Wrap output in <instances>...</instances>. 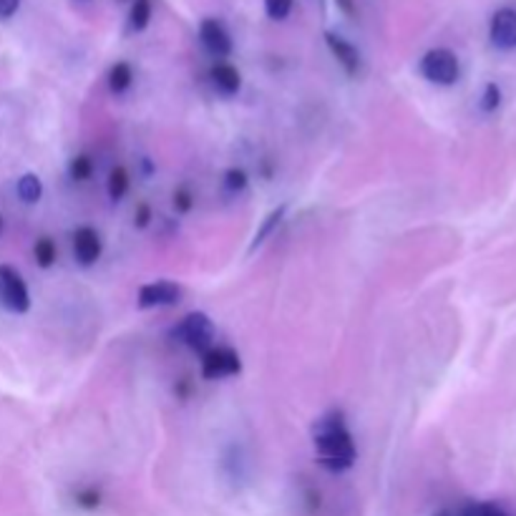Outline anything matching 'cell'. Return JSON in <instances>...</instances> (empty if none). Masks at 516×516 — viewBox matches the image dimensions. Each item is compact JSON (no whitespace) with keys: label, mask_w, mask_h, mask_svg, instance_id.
Segmentation results:
<instances>
[{"label":"cell","mask_w":516,"mask_h":516,"mask_svg":"<svg viewBox=\"0 0 516 516\" xmlns=\"http://www.w3.org/2000/svg\"><path fill=\"white\" fill-rule=\"evenodd\" d=\"M458 58L449 49H431L420 58V76L426 81L438 83V86H453L458 81Z\"/></svg>","instance_id":"3957f363"},{"label":"cell","mask_w":516,"mask_h":516,"mask_svg":"<svg viewBox=\"0 0 516 516\" xmlns=\"http://www.w3.org/2000/svg\"><path fill=\"white\" fill-rule=\"evenodd\" d=\"M33 258L38 262V267H43V270H49L56 265V259H58V250H56V243L50 240V237H38L35 244H33Z\"/></svg>","instance_id":"2e32d148"},{"label":"cell","mask_w":516,"mask_h":516,"mask_svg":"<svg viewBox=\"0 0 516 516\" xmlns=\"http://www.w3.org/2000/svg\"><path fill=\"white\" fill-rule=\"evenodd\" d=\"M199 38H202V46L210 50L212 56H217V58H225V56L232 53V35L227 33V28L217 18H204L202 20Z\"/></svg>","instance_id":"ba28073f"},{"label":"cell","mask_w":516,"mask_h":516,"mask_svg":"<svg viewBox=\"0 0 516 516\" xmlns=\"http://www.w3.org/2000/svg\"><path fill=\"white\" fill-rule=\"evenodd\" d=\"M292 3L295 0H265V11H267V16L273 18V20H285V18L290 16Z\"/></svg>","instance_id":"603a6c76"},{"label":"cell","mask_w":516,"mask_h":516,"mask_svg":"<svg viewBox=\"0 0 516 516\" xmlns=\"http://www.w3.org/2000/svg\"><path fill=\"white\" fill-rule=\"evenodd\" d=\"M285 214H288V204H280V207H274V210L267 212V217L262 219V225H259V229L255 232V240H252V247H250V250H258V247H262V244L267 243L274 232H277V227L282 225Z\"/></svg>","instance_id":"7c38bea8"},{"label":"cell","mask_w":516,"mask_h":516,"mask_svg":"<svg viewBox=\"0 0 516 516\" xmlns=\"http://www.w3.org/2000/svg\"><path fill=\"white\" fill-rule=\"evenodd\" d=\"M247 184H250V177H247V172H244L243 166H232V169L225 172V187L232 194L243 192Z\"/></svg>","instance_id":"ffe728a7"},{"label":"cell","mask_w":516,"mask_h":516,"mask_svg":"<svg viewBox=\"0 0 516 516\" xmlns=\"http://www.w3.org/2000/svg\"><path fill=\"white\" fill-rule=\"evenodd\" d=\"M458 516H514V514H509L504 506L494 504V501H474V504L464 506V509L458 512Z\"/></svg>","instance_id":"ac0fdd59"},{"label":"cell","mask_w":516,"mask_h":516,"mask_svg":"<svg viewBox=\"0 0 516 516\" xmlns=\"http://www.w3.org/2000/svg\"><path fill=\"white\" fill-rule=\"evenodd\" d=\"M151 219H154V212H151V204H136V210H134V227L136 229H146V227L151 225Z\"/></svg>","instance_id":"d4e9b609"},{"label":"cell","mask_w":516,"mask_h":516,"mask_svg":"<svg viewBox=\"0 0 516 516\" xmlns=\"http://www.w3.org/2000/svg\"><path fill=\"white\" fill-rule=\"evenodd\" d=\"M0 235H3V214H0Z\"/></svg>","instance_id":"f546056e"},{"label":"cell","mask_w":516,"mask_h":516,"mask_svg":"<svg viewBox=\"0 0 516 516\" xmlns=\"http://www.w3.org/2000/svg\"><path fill=\"white\" fill-rule=\"evenodd\" d=\"M68 177L73 181H89L94 177V159L89 154H79L68 164Z\"/></svg>","instance_id":"d6986e66"},{"label":"cell","mask_w":516,"mask_h":516,"mask_svg":"<svg viewBox=\"0 0 516 516\" xmlns=\"http://www.w3.org/2000/svg\"><path fill=\"white\" fill-rule=\"evenodd\" d=\"M151 20V0H134L129 11V28L134 33H142Z\"/></svg>","instance_id":"e0dca14e"},{"label":"cell","mask_w":516,"mask_h":516,"mask_svg":"<svg viewBox=\"0 0 516 516\" xmlns=\"http://www.w3.org/2000/svg\"><path fill=\"white\" fill-rule=\"evenodd\" d=\"M169 338L174 343H184L194 353L204 355L210 348H214V323L207 312L194 310L169 330Z\"/></svg>","instance_id":"7a4b0ae2"},{"label":"cell","mask_w":516,"mask_h":516,"mask_svg":"<svg viewBox=\"0 0 516 516\" xmlns=\"http://www.w3.org/2000/svg\"><path fill=\"white\" fill-rule=\"evenodd\" d=\"M338 8L345 13L348 18H355V0H335Z\"/></svg>","instance_id":"4316f807"},{"label":"cell","mask_w":516,"mask_h":516,"mask_svg":"<svg viewBox=\"0 0 516 516\" xmlns=\"http://www.w3.org/2000/svg\"><path fill=\"white\" fill-rule=\"evenodd\" d=\"M16 192L18 196H20V202H26V204H38L41 196H43V181H41L38 174H23V177L18 179Z\"/></svg>","instance_id":"9a60e30c"},{"label":"cell","mask_w":516,"mask_h":516,"mask_svg":"<svg viewBox=\"0 0 516 516\" xmlns=\"http://www.w3.org/2000/svg\"><path fill=\"white\" fill-rule=\"evenodd\" d=\"M202 378L204 381H222L243 373V358L229 345H214L202 355Z\"/></svg>","instance_id":"277c9868"},{"label":"cell","mask_w":516,"mask_h":516,"mask_svg":"<svg viewBox=\"0 0 516 516\" xmlns=\"http://www.w3.org/2000/svg\"><path fill=\"white\" fill-rule=\"evenodd\" d=\"M434 516H451V512H446V509H443V512H438V514H434Z\"/></svg>","instance_id":"f1b7e54d"},{"label":"cell","mask_w":516,"mask_h":516,"mask_svg":"<svg viewBox=\"0 0 516 516\" xmlns=\"http://www.w3.org/2000/svg\"><path fill=\"white\" fill-rule=\"evenodd\" d=\"M312 443L318 453V464L330 474H343L353 468L358 451H355L353 434L345 426L343 411H330L312 426Z\"/></svg>","instance_id":"6da1fadb"},{"label":"cell","mask_w":516,"mask_h":516,"mask_svg":"<svg viewBox=\"0 0 516 516\" xmlns=\"http://www.w3.org/2000/svg\"><path fill=\"white\" fill-rule=\"evenodd\" d=\"M491 43L501 50L516 49V11L501 8L491 18Z\"/></svg>","instance_id":"9c48e42d"},{"label":"cell","mask_w":516,"mask_h":516,"mask_svg":"<svg viewBox=\"0 0 516 516\" xmlns=\"http://www.w3.org/2000/svg\"><path fill=\"white\" fill-rule=\"evenodd\" d=\"M0 297L5 307L11 312H28L31 310V292H28V285L23 280V274L18 273L16 267L11 265H0Z\"/></svg>","instance_id":"5b68a950"},{"label":"cell","mask_w":516,"mask_h":516,"mask_svg":"<svg viewBox=\"0 0 516 516\" xmlns=\"http://www.w3.org/2000/svg\"><path fill=\"white\" fill-rule=\"evenodd\" d=\"M325 43H327V49L330 53L338 58V64L345 68V73L348 76H358V71H360V53L355 49L350 41H345L343 35L338 33H325Z\"/></svg>","instance_id":"30bf717a"},{"label":"cell","mask_w":516,"mask_h":516,"mask_svg":"<svg viewBox=\"0 0 516 516\" xmlns=\"http://www.w3.org/2000/svg\"><path fill=\"white\" fill-rule=\"evenodd\" d=\"M181 285L172 282V280H157V282H146L139 288V297L136 303L142 310H151V307H172L181 300Z\"/></svg>","instance_id":"8992f818"},{"label":"cell","mask_w":516,"mask_h":516,"mask_svg":"<svg viewBox=\"0 0 516 516\" xmlns=\"http://www.w3.org/2000/svg\"><path fill=\"white\" fill-rule=\"evenodd\" d=\"M18 8H20V0H0V20L16 16Z\"/></svg>","instance_id":"484cf974"},{"label":"cell","mask_w":516,"mask_h":516,"mask_svg":"<svg viewBox=\"0 0 516 516\" xmlns=\"http://www.w3.org/2000/svg\"><path fill=\"white\" fill-rule=\"evenodd\" d=\"M76 504L83 506V509H98L101 506V491H98L96 486H86V489H81L76 494Z\"/></svg>","instance_id":"cb8c5ba5"},{"label":"cell","mask_w":516,"mask_h":516,"mask_svg":"<svg viewBox=\"0 0 516 516\" xmlns=\"http://www.w3.org/2000/svg\"><path fill=\"white\" fill-rule=\"evenodd\" d=\"M101 252H104V240L94 227H79L73 232V255L79 259V265L83 267L96 265Z\"/></svg>","instance_id":"52a82bcc"},{"label":"cell","mask_w":516,"mask_h":516,"mask_svg":"<svg viewBox=\"0 0 516 516\" xmlns=\"http://www.w3.org/2000/svg\"><path fill=\"white\" fill-rule=\"evenodd\" d=\"M172 204H174L177 214H187V212H192V207H194L192 189H189L187 184L177 187V189H174V196H172Z\"/></svg>","instance_id":"7402d4cb"},{"label":"cell","mask_w":516,"mask_h":516,"mask_svg":"<svg viewBox=\"0 0 516 516\" xmlns=\"http://www.w3.org/2000/svg\"><path fill=\"white\" fill-rule=\"evenodd\" d=\"M210 79L212 86H214L219 94H225V96H235V94L243 89V76H240V71H237L232 64L212 65Z\"/></svg>","instance_id":"8fae6325"},{"label":"cell","mask_w":516,"mask_h":516,"mask_svg":"<svg viewBox=\"0 0 516 516\" xmlns=\"http://www.w3.org/2000/svg\"><path fill=\"white\" fill-rule=\"evenodd\" d=\"M174 390H177L179 398H187V393H189V383H179V386L174 388Z\"/></svg>","instance_id":"83f0119b"},{"label":"cell","mask_w":516,"mask_h":516,"mask_svg":"<svg viewBox=\"0 0 516 516\" xmlns=\"http://www.w3.org/2000/svg\"><path fill=\"white\" fill-rule=\"evenodd\" d=\"M129 169L127 166H113L109 172V179H106V192H109V199L112 202H121L127 192H129Z\"/></svg>","instance_id":"4fadbf2b"},{"label":"cell","mask_w":516,"mask_h":516,"mask_svg":"<svg viewBox=\"0 0 516 516\" xmlns=\"http://www.w3.org/2000/svg\"><path fill=\"white\" fill-rule=\"evenodd\" d=\"M131 83H134V68H131V64H127V61L113 64L112 71H109V89H112V94H116V96L127 94L131 89Z\"/></svg>","instance_id":"5bb4252c"},{"label":"cell","mask_w":516,"mask_h":516,"mask_svg":"<svg viewBox=\"0 0 516 516\" xmlns=\"http://www.w3.org/2000/svg\"><path fill=\"white\" fill-rule=\"evenodd\" d=\"M499 104H501V89L497 86V83H486L484 94H481V101H479L481 112L494 113L497 109H499Z\"/></svg>","instance_id":"44dd1931"}]
</instances>
